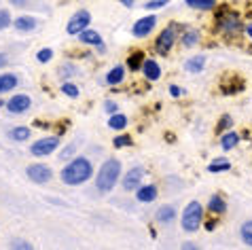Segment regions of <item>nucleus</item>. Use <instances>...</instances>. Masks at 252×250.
Returning a JSON list of instances; mask_svg holds the SVG:
<instances>
[{
    "instance_id": "nucleus-16",
    "label": "nucleus",
    "mask_w": 252,
    "mask_h": 250,
    "mask_svg": "<svg viewBox=\"0 0 252 250\" xmlns=\"http://www.w3.org/2000/svg\"><path fill=\"white\" fill-rule=\"evenodd\" d=\"M204 66H206V58H204V55H195V58H189L185 62V70L191 72V74L201 72V70H204Z\"/></svg>"
},
{
    "instance_id": "nucleus-33",
    "label": "nucleus",
    "mask_w": 252,
    "mask_h": 250,
    "mask_svg": "<svg viewBox=\"0 0 252 250\" xmlns=\"http://www.w3.org/2000/svg\"><path fill=\"white\" fill-rule=\"evenodd\" d=\"M170 0H149V2L144 4V9L146 11H157V9H161V6H165Z\"/></svg>"
},
{
    "instance_id": "nucleus-38",
    "label": "nucleus",
    "mask_w": 252,
    "mask_h": 250,
    "mask_svg": "<svg viewBox=\"0 0 252 250\" xmlns=\"http://www.w3.org/2000/svg\"><path fill=\"white\" fill-rule=\"evenodd\" d=\"M11 248H24V250H32V244H28V242H24V240H15L11 244Z\"/></svg>"
},
{
    "instance_id": "nucleus-8",
    "label": "nucleus",
    "mask_w": 252,
    "mask_h": 250,
    "mask_svg": "<svg viewBox=\"0 0 252 250\" xmlns=\"http://www.w3.org/2000/svg\"><path fill=\"white\" fill-rule=\"evenodd\" d=\"M26 174H28V178H30L32 183H36V185H45V183H49V180L53 178L51 168L45 165V163H32V165H28Z\"/></svg>"
},
{
    "instance_id": "nucleus-20",
    "label": "nucleus",
    "mask_w": 252,
    "mask_h": 250,
    "mask_svg": "<svg viewBox=\"0 0 252 250\" xmlns=\"http://www.w3.org/2000/svg\"><path fill=\"white\" fill-rule=\"evenodd\" d=\"M19 79L15 74H0V94H6V92H13L17 87Z\"/></svg>"
},
{
    "instance_id": "nucleus-37",
    "label": "nucleus",
    "mask_w": 252,
    "mask_h": 250,
    "mask_svg": "<svg viewBox=\"0 0 252 250\" xmlns=\"http://www.w3.org/2000/svg\"><path fill=\"white\" fill-rule=\"evenodd\" d=\"M167 92H170L172 98H180V95L185 94V89H180L178 85H170V89H167Z\"/></svg>"
},
{
    "instance_id": "nucleus-42",
    "label": "nucleus",
    "mask_w": 252,
    "mask_h": 250,
    "mask_svg": "<svg viewBox=\"0 0 252 250\" xmlns=\"http://www.w3.org/2000/svg\"><path fill=\"white\" fill-rule=\"evenodd\" d=\"M206 229H208V231H212V229H216V220H210V223H206Z\"/></svg>"
},
{
    "instance_id": "nucleus-5",
    "label": "nucleus",
    "mask_w": 252,
    "mask_h": 250,
    "mask_svg": "<svg viewBox=\"0 0 252 250\" xmlns=\"http://www.w3.org/2000/svg\"><path fill=\"white\" fill-rule=\"evenodd\" d=\"M178 30H180L178 24H170L165 30H161V34L155 40V49H157L159 55H167L172 51V47H174V43H176V38H178Z\"/></svg>"
},
{
    "instance_id": "nucleus-26",
    "label": "nucleus",
    "mask_w": 252,
    "mask_h": 250,
    "mask_svg": "<svg viewBox=\"0 0 252 250\" xmlns=\"http://www.w3.org/2000/svg\"><path fill=\"white\" fill-rule=\"evenodd\" d=\"M30 134H32L30 127H24V125H22V127H13V129H11V138H13L15 142L28 140V138H30Z\"/></svg>"
},
{
    "instance_id": "nucleus-24",
    "label": "nucleus",
    "mask_w": 252,
    "mask_h": 250,
    "mask_svg": "<svg viewBox=\"0 0 252 250\" xmlns=\"http://www.w3.org/2000/svg\"><path fill=\"white\" fill-rule=\"evenodd\" d=\"M187 6L195 11H212L216 6V0H187Z\"/></svg>"
},
{
    "instance_id": "nucleus-18",
    "label": "nucleus",
    "mask_w": 252,
    "mask_h": 250,
    "mask_svg": "<svg viewBox=\"0 0 252 250\" xmlns=\"http://www.w3.org/2000/svg\"><path fill=\"white\" fill-rule=\"evenodd\" d=\"M199 32L197 30H183V34H180V43H183V47H187V49H191V47H195L199 43Z\"/></svg>"
},
{
    "instance_id": "nucleus-1",
    "label": "nucleus",
    "mask_w": 252,
    "mask_h": 250,
    "mask_svg": "<svg viewBox=\"0 0 252 250\" xmlns=\"http://www.w3.org/2000/svg\"><path fill=\"white\" fill-rule=\"evenodd\" d=\"M92 176H94V163L89 161L87 157H74L70 163H66V168L62 170V174H60L62 183L68 187L83 185Z\"/></svg>"
},
{
    "instance_id": "nucleus-29",
    "label": "nucleus",
    "mask_w": 252,
    "mask_h": 250,
    "mask_svg": "<svg viewBox=\"0 0 252 250\" xmlns=\"http://www.w3.org/2000/svg\"><path fill=\"white\" fill-rule=\"evenodd\" d=\"M231 125H233V119H231L229 115H222L220 119H219V125H216V131H219V134H222V131L231 129Z\"/></svg>"
},
{
    "instance_id": "nucleus-22",
    "label": "nucleus",
    "mask_w": 252,
    "mask_h": 250,
    "mask_svg": "<svg viewBox=\"0 0 252 250\" xmlns=\"http://www.w3.org/2000/svg\"><path fill=\"white\" fill-rule=\"evenodd\" d=\"M144 53L142 51H134V53H131L129 55V58H127V68H129V70L131 72H138V70H142V64H144Z\"/></svg>"
},
{
    "instance_id": "nucleus-13",
    "label": "nucleus",
    "mask_w": 252,
    "mask_h": 250,
    "mask_svg": "<svg viewBox=\"0 0 252 250\" xmlns=\"http://www.w3.org/2000/svg\"><path fill=\"white\" fill-rule=\"evenodd\" d=\"M142 74H144L146 81H159V76H161V66L157 64L155 60H144V64H142Z\"/></svg>"
},
{
    "instance_id": "nucleus-4",
    "label": "nucleus",
    "mask_w": 252,
    "mask_h": 250,
    "mask_svg": "<svg viewBox=\"0 0 252 250\" xmlns=\"http://www.w3.org/2000/svg\"><path fill=\"white\" fill-rule=\"evenodd\" d=\"M216 30L227 34V36H233V34H240L244 30V26L240 22V17L231 11H222L220 15H216Z\"/></svg>"
},
{
    "instance_id": "nucleus-41",
    "label": "nucleus",
    "mask_w": 252,
    "mask_h": 250,
    "mask_svg": "<svg viewBox=\"0 0 252 250\" xmlns=\"http://www.w3.org/2000/svg\"><path fill=\"white\" fill-rule=\"evenodd\" d=\"M6 62H9V60H6V55H4V53H0V68H4V66H6Z\"/></svg>"
},
{
    "instance_id": "nucleus-43",
    "label": "nucleus",
    "mask_w": 252,
    "mask_h": 250,
    "mask_svg": "<svg viewBox=\"0 0 252 250\" xmlns=\"http://www.w3.org/2000/svg\"><path fill=\"white\" fill-rule=\"evenodd\" d=\"M246 34H248V36L252 38V24H248V26H246Z\"/></svg>"
},
{
    "instance_id": "nucleus-36",
    "label": "nucleus",
    "mask_w": 252,
    "mask_h": 250,
    "mask_svg": "<svg viewBox=\"0 0 252 250\" xmlns=\"http://www.w3.org/2000/svg\"><path fill=\"white\" fill-rule=\"evenodd\" d=\"M72 155H74V144H70V147H66L64 151L60 153V159H64V161H66V159H70Z\"/></svg>"
},
{
    "instance_id": "nucleus-6",
    "label": "nucleus",
    "mask_w": 252,
    "mask_h": 250,
    "mask_svg": "<svg viewBox=\"0 0 252 250\" xmlns=\"http://www.w3.org/2000/svg\"><path fill=\"white\" fill-rule=\"evenodd\" d=\"M89 24H92V15H89V11L81 9V11H76L74 15L70 17V22L66 26V32L72 34V36H76V34H81L83 30H87Z\"/></svg>"
},
{
    "instance_id": "nucleus-10",
    "label": "nucleus",
    "mask_w": 252,
    "mask_h": 250,
    "mask_svg": "<svg viewBox=\"0 0 252 250\" xmlns=\"http://www.w3.org/2000/svg\"><path fill=\"white\" fill-rule=\"evenodd\" d=\"M142 178H144V170L136 165V168L127 170V174L123 176V189L125 191H136L140 185H142Z\"/></svg>"
},
{
    "instance_id": "nucleus-12",
    "label": "nucleus",
    "mask_w": 252,
    "mask_h": 250,
    "mask_svg": "<svg viewBox=\"0 0 252 250\" xmlns=\"http://www.w3.org/2000/svg\"><path fill=\"white\" fill-rule=\"evenodd\" d=\"M159 195V189L155 185H140L138 189H136V199L138 201H142V204H151V201H155Z\"/></svg>"
},
{
    "instance_id": "nucleus-31",
    "label": "nucleus",
    "mask_w": 252,
    "mask_h": 250,
    "mask_svg": "<svg viewBox=\"0 0 252 250\" xmlns=\"http://www.w3.org/2000/svg\"><path fill=\"white\" fill-rule=\"evenodd\" d=\"M131 144H134V142H131V138H129V136H117V138H115V140H113V147H115V149L131 147Z\"/></svg>"
},
{
    "instance_id": "nucleus-34",
    "label": "nucleus",
    "mask_w": 252,
    "mask_h": 250,
    "mask_svg": "<svg viewBox=\"0 0 252 250\" xmlns=\"http://www.w3.org/2000/svg\"><path fill=\"white\" fill-rule=\"evenodd\" d=\"M51 58H53V51H51V49H40V51L36 53V60L40 62V64H47V62L51 60Z\"/></svg>"
},
{
    "instance_id": "nucleus-35",
    "label": "nucleus",
    "mask_w": 252,
    "mask_h": 250,
    "mask_svg": "<svg viewBox=\"0 0 252 250\" xmlns=\"http://www.w3.org/2000/svg\"><path fill=\"white\" fill-rule=\"evenodd\" d=\"M104 110H106L108 115H115V113H119V106H117V102H113V100H108L106 104H104Z\"/></svg>"
},
{
    "instance_id": "nucleus-32",
    "label": "nucleus",
    "mask_w": 252,
    "mask_h": 250,
    "mask_svg": "<svg viewBox=\"0 0 252 250\" xmlns=\"http://www.w3.org/2000/svg\"><path fill=\"white\" fill-rule=\"evenodd\" d=\"M13 22H11V15H9V11L6 9H0V30H6Z\"/></svg>"
},
{
    "instance_id": "nucleus-7",
    "label": "nucleus",
    "mask_w": 252,
    "mask_h": 250,
    "mask_svg": "<svg viewBox=\"0 0 252 250\" xmlns=\"http://www.w3.org/2000/svg\"><path fill=\"white\" fill-rule=\"evenodd\" d=\"M60 147V138L58 136H49V138H40L38 142H34L30 147V153L34 157H47Z\"/></svg>"
},
{
    "instance_id": "nucleus-44",
    "label": "nucleus",
    "mask_w": 252,
    "mask_h": 250,
    "mask_svg": "<svg viewBox=\"0 0 252 250\" xmlns=\"http://www.w3.org/2000/svg\"><path fill=\"white\" fill-rule=\"evenodd\" d=\"M121 2H123L125 6H134V0H121Z\"/></svg>"
},
{
    "instance_id": "nucleus-27",
    "label": "nucleus",
    "mask_w": 252,
    "mask_h": 250,
    "mask_svg": "<svg viewBox=\"0 0 252 250\" xmlns=\"http://www.w3.org/2000/svg\"><path fill=\"white\" fill-rule=\"evenodd\" d=\"M240 238H242V242H244V244H246L248 248H252V220H248V223L242 225Z\"/></svg>"
},
{
    "instance_id": "nucleus-21",
    "label": "nucleus",
    "mask_w": 252,
    "mask_h": 250,
    "mask_svg": "<svg viewBox=\"0 0 252 250\" xmlns=\"http://www.w3.org/2000/svg\"><path fill=\"white\" fill-rule=\"evenodd\" d=\"M237 142H240V134H237V131H227V134H222V138H220V149L231 151L237 147Z\"/></svg>"
},
{
    "instance_id": "nucleus-2",
    "label": "nucleus",
    "mask_w": 252,
    "mask_h": 250,
    "mask_svg": "<svg viewBox=\"0 0 252 250\" xmlns=\"http://www.w3.org/2000/svg\"><path fill=\"white\" fill-rule=\"evenodd\" d=\"M119 178H121V161L119 159H106L95 176V189L100 193H110Z\"/></svg>"
},
{
    "instance_id": "nucleus-39",
    "label": "nucleus",
    "mask_w": 252,
    "mask_h": 250,
    "mask_svg": "<svg viewBox=\"0 0 252 250\" xmlns=\"http://www.w3.org/2000/svg\"><path fill=\"white\" fill-rule=\"evenodd\" d=\"M62 76H64V79H68V76H72V72H74V68L72 66H64V68H62Z\"/></svg>"
},
{
    "instance_id": "nucleus-19",
    "label": "nucleus",
    "mask_w": 252,
    "mask_h": 250,
    "mask_svg": "<svg viewBox=\"0 0 252 250\" xmlns=\"http://www.w3.org/2000/svg\"><path fill=\"white\" fill-rule=\"evenodd\" d=\"M208 210L212 212V214H225L227 212V201L225 197H220V195H212L208 201Z\"/></svg>"
},
{
    "instance_id": "nucleus-14",
    "label": "nucleus",
    "mask_w": 252,
    "mask_h": 250,
    "mask_svg": "<svg viewBox=\"0 0 252 250\" xmlns=\"http://www.w3.org/2000/svg\"><path fill=\"white\" fill-rule=\"evenodd\" d=\"M155 219H157V223H161V225L174 223V219H176V208L174 206H161L157 210V214H155Z\"/></svg>"
},
{
    "instance_id": "nucleus-9",
    "label": "nucleus",
    "mask_w": 252,
    "mask_h": 250,
    "mask_svg": "<svg viewBox=\"0 0 252 250\" xmlns=\"http://www.w3.org/2000/svg\"><path fill=\"white\" fill-rule=\"evenodd\" d=\"M155 24H157V17L155 15H146V17L138 19V22L134 24V28H131V34H134L136 38H144V36H149V34L153 32Z\"/></svg>"
},
{
    "instance_id": "nucleus-40",
    "label": "nucleus",
    "mask_w": 252,
    "mask_h": 250,
    "mask_svg": "<svg viewBox=\"0 0 252 250\" xmlns=\"http://www.w3.org/2000/svg\"><path fill=\"white\" fill-rule=\"evenodd\" d=\"M9 2L15 6H26V4H30V0H9Z\"/></svg>"
},
{
    "instance_id": "nucleus-23",
    "label": "nucleus",
    "mask_w": 252,
    "mask_h": 250,
    "mask_svg": "<svg viewBox=\"0 0 252 250\" xmlns=\"http://www.w3.org/2000/svg\"><path fill=\"white\" fill-rule=\"evenodd\" d=\"M123 79H125V66H115L113 70L106 74L108 85H119V83H123Z\"/></svg>"
},
{
    "instance_id": "nucleus-3",
    "label": "nucleus",
    "mask_w": 252,
    "mask_h": 250,
    "mask_svg": "<svg viewBox=\"0 0 252 250\" xmlns=\"http://www.w3.org/2000/svg\"><path fill=\"white\" fill-rule=\"evenodd\" d=\"M204 223V206L199 201H189L183 210V219H180V225L187 233H195Z\"/></svg>"
},
{
    "instance_id": "nucleus-15",
    "label": "nucleus",
    "mask_w": 252,
    "mask_h": 250,
    "mask_svg": "<svg viewBox=\"0 0 252 250\" xmlns=\"http://www.w3.org/2000/svg\"><path fill=\"white\" fill-rule=\"evenodd\" d=\"M79 38H81V43H85V45H94L97 47L100 51H104V45H102V36L97 34L95 30H83L79 34Z\"/></svg>"
},
{
    "instance_id": "nucleus-17",
    "label": "nucleus",
    "mask_w": 252,
    "mask_h": 250,
    "mask_svg": "<svg viewBox=\"0 0 252 250\" xmlns=\"http://www.w3.org/2000/svg\"><path fill=\"white\" fill-rule=\"evenodd\" d=\"M13 26H15V30H19V32H32L34 28H36V19L30 15H22L13 22Z\"/></svg>"
},
{
    "instance_id": "nucleus-45",
    "label": "nucleus",
    "mask_w": 252,
    "mask_h": 250,
    "mask_svg": "<svg viewBox=\"0 0 252 250\" xmlns=\"http://www.w3.org/2000/svg\"><path fill=\"white\" fill-rule=\"evenodd\" d=\"M183 248H187V250H195V248H197V246H195V244H185Z\"/></svg>"
},
{
    "instance_id": "nucleus-30",
    "label": "nucleus",
    "mask_w": 252,
    "mask_h": 250,
    "mask_svg": "<svg viewBox=\"0 0 252 250\" xmlns=\"http://www.w3.org/2000/svg\"><path fill=\"white\" fill-rule=\"evenodd\" d=\"M62 92H64V95H68V98H79V87L72 85V83H64Z\"/></svg>"
},
{
    "instance_id": "nucleus-25",
    "label": "nucleus",
    "mask_w": 252,
    "mask_h": 250,
    "mask_svg": "<svg viewBox=\"0 0 252 250\" xmlns=\"http://www.w3.org/2000/svg\"><path fill=\"white\" fill-rule=\"evenodd\" d=\"M108 127H113V129H125V127H127V117H125V115H121V113H115V115H110Z\"/></svg>"
},
{
    "instance_id": "nucleus-28",
    "label": "nucleus",
    "mask_w": 252,
    "mask_h": 250,
    "mask_svg": "<svg viewBox=\"0 0 252 250\" xmlns=\"http://www.w3.org/2000/svg\"><path fill=\"white\" fill-rule=\"evenodd\" d=\"M227 170H231V163L227 159H216V161L208 165V172H212V174H216V172H227Z\"/></svg>"
},
{
    "instance_id": "nucleus-11",
    "label": "nucleus",
    "mask_w": 252,
    "mask_h": 250,
    "mask_svg": "<svg viewBox=\"0 0 252 250\" xmlns=\"http://www.w3.org/2000/svg\"><path fill=\"white\" fill-rule=\"evenodd\" d=\"M32 106V100L28 98V95H24V94H17V95H13V98L6 102V110H9L11 115H22V113H26L28 108Z\"/></svg>"
}]
</instances>
